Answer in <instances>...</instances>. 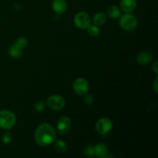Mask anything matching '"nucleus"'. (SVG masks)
<instances>
[{"mask_svg":"<svg viewBox=\"0 0 158 158\" xmlns=\"http://www.w3.org/2000/svg\"><path fill=\"white\" fill-rule=\"evenodd\" d=\"M157 61L154 62V66H153V70L154 71V73H155L156 74L158 73V69H157Z\"/></svg>","mask_w":158,"mask_h":158,"instance_id":"obj_23","label":"nucleus"},{"mask_svg":"<svg viewBox=\"0 0 158 158\" xmlns=\"http://www.w3.org/2000/svg\"><path fill=\"white\" fill-rule=\"evenodd\" d=\"M120 26L126 31H132L137 28L138 21L135 15L127 13L120 17Z\"/></svg>","mask_w":158,"mask_h":158,"instance_id":"obj_3","label":"nucleus"},{"mask_svg":"<svg viewBox=\"0 0 158 158\" xmlns=\"http://www.w3.org/2000/svg\"><path fill=\"white\" fill-rule=\"evenodd\" d=\"M90 17L85 12H78L74 17L75 26L80 29H87L88 26L90 25Z\"/></svg>","mask_w":158,"mask_h":158,"instance_id":"obj_6","label":"nucleus"},{"mask_svg":"<svg viewBox=\"0 0 158 158\" xmlns=\"http://www.w3.org/2000/svg\"><path fill=\"white\" fill-rule=\"evenodd\" d=\"M94 154H95V155L97 156L98 157H105L106 156V154H108L107 147L103 143H98V144L96 145L95 147H94Z\"/></svg>","mask_w":158,"mask_h":158,"instance_id":"obj_12","label":"nucleus"},{"mask_svg":"<svg viewBox=\"0 0 158 158\" xmlns=\"http://www.w3.org/2000/svg\"><path fill=\"white\" fill-rule=\"evenodd\" d=\"M85 95H86V94H85ZM94 101V97H93L92 95H90V94H87V95H86L84 97V102L86 104L91 105L93 104Z\"/></svg>","mask_w":158,"mask_h":158,"instance_id":"obj_22","label":"nucleus"},{"mask_svg":"<svg viewBox=\"0 0 158 158\" xmlns=\"http://www.w3.org/2000/svg\"><path fill=\"white\" fill-rule=\"evenodd\" d=\"M153 59V56L151 52L143 51L140 52L137 56V62L140 65L148 64L151 62Z\"/></svg>","mask_w":158,"mask_h":158,"instance_id":"obj_11","label":"nucleus"},{"mask_svg":"<svg viewBox=\"0 0 158 158\" xmlns=\"http://www.w3.org/2000/svg\"><path fill=\"white\" fill-rule=\"evenodd\" d=\"M120 8L126 13H131L137 6L136 0H120Z\"/></svg>","mask_w":158,"mask_h":158,"instance_id":"obj_10","label":"nucleus"},{"mask_svg":"<svg viewBox=\"0 0 158 158\" xmlns=\"http://www.w3.org/2000/svg\"><path fill=\"white\" fill-rule=\"evenodd\" d=\"M16 123V117L9 110L0 111V128L3 130H10Z\"/></svg>","mask_w":158,"mask_h":158,"instance_id":"obj_2","label":"nucleus"},{"mask_svg":"<svg viewBox=\"0 0 158 158\" xmlns=\"http://www.w3.org/2000/svg\"><path fill=\"white\" fill-rule=\"evenodd\" d=\"M55 143H54V147H55L56 150L60 153H65L67 150V145H66V142L63 140H55Z\"/></svg>","mask_w":158,"mask_h":158,"instance_id":"obj_16","label":"nucleus"},{"mask_svg":"<svg viewBox=\"0 0 158 158\" xmlns=\"http://www.w3.org/2000/svg\"><path fill=\"white\" fill-rule=\"evenodd\" d=\"M88 33L91 35V36H97L100 35V30L99 29V26H96V25H89L87 27Z\"/></svg>","mask_w":158,"mask_h":158,"instance_id":"obj_17","label":"nucleus"},{"mask_svg":"<svg viewBox=\"0 0 158 158\" xmlns=\"http://www.w3.org/2000/svg\"><path fill=\"white\" fill-rule=\"evenodd\" d=\"M112 121H111L110 119L106 118V117L99 119L95 125L96 131L102 135H104V134H106L108 132H110L112 129Z\"/></svg>","mask_w":158,"mask_h":158,"instance_id":"obj_7","label":"nucleus"},{"mask_svg":"<svg viewBox=\"0 0 158 158\" xmlns=\"http://www.w3.org/2000/svg\"><path fill=\"white\" fill-rule=\"evenodd\" d=\"M71 128V120L66 116H63L58 120L56 123V129L60 135L68 134Z\"/></svg>","mask_w":158,"mask_h":158,"instance_id":"obj_8","label":"nucleus"},{"mask_svg":"<svg viewBox=\"0 0 158 158\" xmlns=\"http://www.w3.org/2000/svg\"><path fill=\"white\" fill-rule=\"evenodd\" d=\"M85 154L89 157H94L95 156L94 148L92 145H88L87 147H86V148H85Z\"/></svg>","mask_w":158,"mask_h":158,"instance_id":"obj_19","label":"nucleus"},{"mask_svg":"<svg viewBox=\"0 0 158 158\" xmlns=\"http://www.w3.org/2000/svg\"><path fill=\"white\" fill-rule=\"evenodd\" d=\"M46 103L48 106L52 110H61L66 105V100L62 96L54 94L48 97Z\"/></svg>","mask_w":158,"mask_h":158,"instance_id":"obj_4","label":"nucleus"},{"mask_svg":"<svg viewBox=\"0 0 158 158\" xmlns=\"http://www.w3.org/2000/svg\"><path fill=\"white\" fill-rule=\"evenodd\" d=\"M9 53L12 58H20L23 56V49H19L15 45H12L9 48Z\"/></svg>","mask_w":158,"mask_h":158,"instance_id":"obj_15","label":"nucleus"},{"mask_svg":"<svg viewBox=\"0 0 158 158\" xmlns=\"http://www.w3.org/2000/svg\"><path fill=\"white\" fill-rule=\"evenodd\" d=\"M106 21V16L103 12H97L94 16V23L97 26H102Z\"/></svg>","mask_w":158,"mask_h":158,"instance_id":"obj_14","label":"nucleus"},{"mask_svg":"<svg viewBox=\"0 0 158 158\" xmlns=\"http://www.w3.org/2000/svg\"><path fill=\"white\" fill-rule=\"evenodd\" d=\"M14 45L16 46L18 48H19V49H23L28 45V40L25 37H19V39H17Z\"/></svg>","mask_w":158,"mask_h":158,"instance_id":"obj_18","label":"nucleus"},{"mask_svg":"<svg viewBox=\"0 0 158 158\" xmlns=\"http://www.w3.org/2000/svg\"><path fill=\"white\" fill-rule=\"evenodd\" d=\"M34 137L37 144L41 147H47L55 141L56 134L52 126L44 123L37 127Z\"/></svg>","mask_w":158,"mask_h":158,"instance_id":"obj_1","label":"nucleus"},{"mask_svg":"<svg viewBox=\"0 0 158 158\" xmlns=\"http://www.w3.org/2000/svg\"><path fill=\"white\" fill-rule=\"evenodd\" d=\"M52 8L56 14H63L67 9V4L65 0H52Z\"/></svg>","mask_w":158,"mask_h":158,"instance_id":"obj_9","label":"nucleus"},{"mask_svg":"<svg viewBox=\"0 0 158 158\" xmlns=\"http://www.w3.org/2000/svg\"><path fill=\"white\" fill-rule=\"evenodd\" d=\"M11 140H12V136H11L10 133L6 132L2 136V141L3 143L7 144V143H10Z\"/></svg>","mask_w":158,"mask_h":158,"instance_id":"obj_21","label":"nucleus"},{"mask_svg":"<svg viewBox=\"0 0 158 158\" xmlns=\"http://www.w3.org/2000/svg\"><path fill=\"white\" fill-rule=\"evenodd\" d=\"M34 108L38 112H42L45 109V103L43 101H37L34 104Z\"/></svg>","mask_w":158,"mask_h":158,"instance_id":"obj_20","label":"nucleus"},{"mask_svg":"<svg viewBox=\"0 0 158 158\" xmlns=\"http://www.w3.org/2000/svg\"><path fill=\"white\" fill-rule=\"evenodd\" d=\"M73 88L76 94L83 96L88 93L89 89V85L86 79L80 77L74 80L73 83Z\"/></svg>","mask_w":158,"mask_h":158,"instance_id":"obj_5","label":"nucleus"},{"mask_svg":"<svg viewBox=\"0 0 158 158\" xmlns=\"http://www.w3.org/2000/svg\"><path fill=\"white\" fill-rule=\"evenodd\" d=\"M154 91H155V93L157 94V77H156L155 80H154Z\"/></svg>","mask_w":158,"mask_h":158,"instance_id":"obj_24","label":"nucleus"},{"mask_svg":"<svg viewBox=\"0 0 158 158\" xmlns=\"http://www.w3.org/2000/svg\"><path fill=\"white\" fill-rule=\"evenodd\" d=\"M106 13L112 19H118L121 16V11L115 6H109L106 9Z\"/></svg>","mask_w":158,"mask_h":158,"instance_id":"obj_13","label":"nucleus"}]
</instances>
